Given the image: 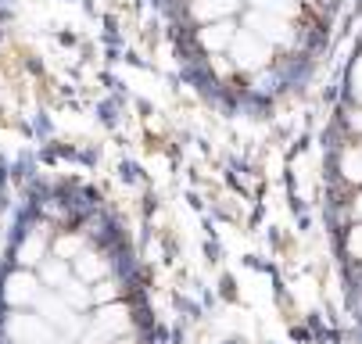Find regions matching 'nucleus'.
I'll return each instance as SVG.
<instances>
[{
	"label": "nucleus",
	"mask_w": 362,
	"mask_h": 344,
	"mask_svg": "<svg viewBox=\"0 0 362 344\" xmlns=\"http://www.w3.org/2000/svg\"><path fill=\"white\" fill-rule=\"evenodd\" d=\"M0 344H158L133 240L93 186H25L0 251Z\"/></svg>",
	"instance_id": "obj_1"
},
{
	"label": "nucleus",
	"mask_w": 362,
	"mask_h": 344,
	"mask_svg": "<svg viewBox=\"0 0 362 344\" xmlns=\"http://www.w3.org/2000/svg\"><path fill=\"white\" fill-rule=\"evenodd\" d=\"M334 0H173L176 22L216 90L273 101L308 61Z\"/></svg>",
	"instance_id": "obj_2"
}]
</instances>
